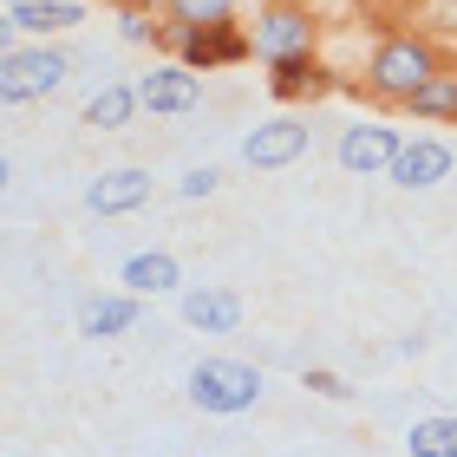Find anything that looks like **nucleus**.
<instances>
[{"instance_id":"obj_8","label":"nucleus","mask_w":457,"mask_h":457,"mask_svg":"<svg viewBox=\"0 0 457 457\" xmlns=\"http://www.w3.org/2000/svg\"><path fill=\"white\" fill-rule=\"evenodd\" d=\"M399 190H431V183H445L451 177V144L438 137H411L399 157H392V170H386Z\"/></svg>"},{"instance_id":"obj_16","label":"nucleus","mask_w":457,"mask_h":457,"mask_svg":"<svg viewBox=\"0 0 457 457\" xmlns=\"http://www.w3.org/2000/svg\"><path fill=\"white\" fill-rule=\"evenodd\" d=\"M170 287H177L170 255H131L124 262V295H170Z\"/></svg>"},{"instance_id":"obj_10","label":"nucleus","mask_w":457,"mask_h":457,"mask_svg":"<svg viewBox=\"0 0 457 457\" xmlns=\"http://www.w3.org/2000/svg\"><path fill=\"white\" fill-rule=\"evenodd\" d=\"M144 203H151V170H137V163L105 170L86 190V210H98V216H124V210H144Z\"/></svg>"},{"instance_id":"obj_12","label":"nucleus","mask_w":457,"mask_h":457,"mask_svg":"<svg viewBox=\"0 0 457 457\" xmlns=\"http://www.w3.org/2000/svg\"><path fill=\"white\" fill-rule=\"evenodd\" d=\"M131 327H137V295H92L79 307V334H92V340L131 334Z\"/></svg>"},{"instance_id":"obj_15","label":"nucleus","mask_w":457,"mask_h":457,"mask_svg":"<svg viewBox=\"0 0 457 457\" xmlns=\"http://www.w3.org/2000/svg\"><path fill=\"white\" fill-rule=\"evenodd\" d=\"M268 86H275V98H301V92H327V72L314 66V53H295V59H275Z\"/></svg>"},{"instance_id":"obj_18","label":"nucleus","mask_w":457,"mask_h":457,"mask_svg":"<svg viewBox=\"0 0 457 457\" xmlns=\"http://www.w3.org/2000/svg\"><path fill=\"white\" fill-rule=\"evenodd\" d=\"M163 7H170L177 27H236V20H228L236 0H163Z\"/></svg>"},{"instance_id":"obj_11","label":"nucleus","mask_w":457,"mask_h":457,"mask_svg":"<svg viewBox=\"0 0 457 457\" xmlns=\"http://www.w3.org/2000/svg\"><path fill=\"white\" fill-rule=\"evenodd\" d=\"M183 320H190L196 334H236L242 301L228 295V287H190V295H183Z\"/></svg>"},{"instance_id":"obj_6","label":"nucleus","mask_w":457,"mask_h":457,"mask_svg":"<svg viewBox=\"0 0 457 457\" xmlns=\"http://www.w3.org/2000/svg\"><path fill=\"white\" fill-rule=\"evenodd\" d=\"M248 39H255V53L275 66V59H295V53L314 46V20H307L301 7H275V13H262V27Z\"/></svg>"},{"instance_id":"obj_20","label":"nucleus","mask_w":457,"mask_h":457,"mask_svg":"<svg viewBox=\"0 0 457 457\" xmlns=\"http://www.w3.org/2000/svg\"><path fill=\"white\" fill-rule=\"evenodd\" d=\"M307 386H314L320 399H346V379H340V372H327V366H307Z\"/></svg>"},{"instance_id":"obj_21","label":"nucleus","mask_w":457,"mask_h":457,"mask_svg":"<svg viewBox=\"0 0 457 457\" xmlns=\"http://www.w3.org/2000/svg\"><path fill=\"white\" fill-rule=\"evenodd\" d=\"M118 33L131 39V46H144V39H151V20H144L137 7H124V13H118Z\"/></svg>"},{"instance_id":"obj_17","label":"nucleus","mask_w":457,"mask_h":457,"mask_svg":"<svg viewBox=\"0 0 457 457\" xmlns=\"http://www.w3.org/2000/svg\"><path fill=\"white\" fill-rule=\"evenodd\" d=\"M405 451L411 457H457V419H419Z\"/></svg>"},{"instance_id":"obj_2","label":"nucleus","mask_w":457,"mask_h":457,"mask_svg":"<svg viewBox=\"0 0 457 457\" xmlns=\"http://www.w3.org/2000/svg\"><path fill=\"white\" fill-rule=\"evenodd\" d=\"M262 399V372L242 366V360H196L190 366V405L196 411H216V419H228V411H248Z\"/></svg>"},{"instance_id":"obj_3","label":"nucleus","mask_w":457,"mask_h":457,"mask_svg":"<svg viewBox=\"0 0 457 457\" xmlns=\"http://www.w3.org/2000/svg\"><path fill=\"white\" fill-rule=\"evenodd\" d=\"M66 53H53V46H33V53H7L0 59V98L7 105H20V98H46L66 86Z\"/></svg>"},{"instance_id":"obj_7","label":"nucleus","mask_w":457,"mask_h":457,"mask_svg":"<svg viewBox=\"0 0 457 457\" xmlns=\"http://www.w3.org/2000/svg\"><path fill=\"white\" fill-rule=\"evenodd\" d=\"M399 151H405V144H399L392 124H353V131L340 137V163H346V170H360V177L392 170V157H399Z\"/></svg>"},{"instance_id":"obj_19","label":"nucleus","mask_w":457,"mask_h":457,"mask_svg":"<svg viewBox=\"0 0 457 457\" xmlns=\"http://www.w3.org/2000/svg\"><path fill=\"white\" fill-rule=\"evenodd\" d=\"M411 112L419 118H457V72H438L419 98H411Z\"/></svg>"},{"instance_id":"obj_5","label":"nucleus","mask_w":457,"mask_h":457,"mask_svg":"<svg viewBox=\"0 0 457 457\" xmlns=\"http://www.w3.org/2000/svg\"><path fill=\"white\" fill-rule=\"evenodd\" d=\"M242 157L255 163V170H281V163L307 157V124L301 118H268V124H255V131L242 137Z\"/></svg>"},{"instance_id":"obj_1","label":"nucleus","mask_w":457,"mask_h":457,"mask_svg":"<svg viewBox=\"0 0 457 457\" xmlns=\"http://www.w3.org/2000/svg\"><path fill=\"white\" fill-rule=\"evenodd\" d=\"M366 79H372V92H379V98H399V105H411V98L438 79V53H431L425 39H386V46L372 53Z\"/></svg>"},{"instance_id":"obj_14","label":"nucleus","mask_w":457,"mask_h":457,"mask_svg":"<svg viewBox=\"0 0 457 457\" xmlns=\"http://www.w3.org/2000/svg\"><path fill=\"white\" fill-rule=\"evenodd\" d=\"M137 105H144L137 86H98V92L86 98V124H98V131H124Z\"/></svg>"},{"instance_id":"obj_22","label":"nucleus","mask_w":457,"mask_h":457,"mask_svg":"<svg viewBox=\"0 0 457 457\" xmlns=\"http://www.w3.org/2000/svg\"><path fill=\"white\" fill-rule=\"evenodd\" d=\"M177 190L190 196V203H196V196H210V190H216V170H190V177L177 183Z\"/></svg>"},{"instance_id":"obj_9","label":"nucleus","mask_w":457,"mask_h":457,"mask_svg":"<svg viewBox=\"0 0 457 457\" xmlns=\"http://www.w3.org/2000/svg\"><path fill=\"white\" fill-rule=\"evenodd\" d=\"M137 98L151 112H190L196 98H203V79L183 66V59H177V66H151V72L137 79Z\"/></svg>"},{"instance_id":"obj_4","label":"nucleus","mask_w":457,"mask_h":457,"mask_svg":"<svg viewBox=\"0 0 457 457\" xmlns=\"http://www.w3.org/2000/svg\"><path fill=\"white\" fill-rule=\"evenodd\" d=\"M170 39H177V53H183V66H190V72L236 66V59L255 53V39L236 33V27H170Z\"/></svg>"},{"instance_id":"obj_13","label":"nucleus","mask_w":457,"mask_h":457,"mask_svg":"<svg viewBox=\"0 0 457 457\" xmlns=\"http://www.w3.org/2000/svg\"><path fill=\"white\" fill-rule=\"evenodd\" d=\"M7 27L66 33V27H79V7H72V0H20V7H7Z\"/></svg>"}]
</instances>
